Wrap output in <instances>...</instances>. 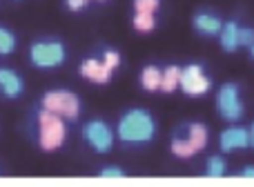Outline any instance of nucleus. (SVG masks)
Here are the masks:
<instances>
[{
	"instance_id": "nucleus-14",
	"label": "nucleus",
	"mask_w": 254,
	"mask_h": 187,
	"mask_svg": "<svg viewBox=\"0 0 254 187\" xmlns=\"http://www.w3.org/2000/svg\"><path fill=\"white\" fill-rule=\"evenodd\" d=\"M140 85L147 92H156L161 87V69L156 65H147L143 69V74H140Z\"/></svg>"
},
{
	"instance_id": "nucleus-2",
	"label": "nucleus",
	"mask_w": 254,
	"mask_h": 187,
	"mask_svg": "<svg viewBox=\"0 0 254 187\" xmlns=\"http://www.w3.org/2000/svg\"><path fill=\"white\" fill-rule=\"evenodd\" d=\"M67 138V127L61 116L40 109L38 114V145L45 152H54L58 149Z\"/></svg>"
},
{
	"instance_id": "nucleus-11",
	"label": "nucleus",
	"mask_w": 254,
	"mask_h": 187,
	"mask_svg": "<svg viewBox=\"0 0 254 187\" xmlns=\"http://www.w3.org/2000/svg\"><path fill=\"white\" fill-rule=\"evenodd\" d=\"M0 89H2V94L7 98H18L22 94V89H25V83L13 69H4L2 67L0 69Z\"/></svg>"
},
{
	"instance_id": "nucleus-17",
	"label": "nucleus",
	"mask_w": 254,
	"mask_h": 187,
	"mask_svg": "<svg viewBox=\"0 0 254 187\" xmlns=\"http://www.w3.org/2000/svg\"><path fill=\"white\" fill-rule=\"evenodd\" d=\"M225 170H228V165H225L223 158H221V156H212L210 161H207L205 174H207V176H214V179H219V176L225 174Z\"/></svg>"
},
{
	"instance_id": "nucleus-25",
	"label": "nucleus",
	"mask_w": 254,
	"mask_h": 187,
	"mask_svg": "<svg viewBox=\"0 0 254 187\" xmlns=\"http://www.w3.org/2000/svg\"><path fill=\"white\" fill-rule=\"evenodd\" d=\"M248 134H250V145L254 147V123H252V127H250V131H248Z\"/></svg>"
},
{
	"instance_id": "nucleus-1",
	"label": "nucleus",
	"mask_w": 254,
	"mask_h": 187,
	"mask_svg": "<svg viewBox=\"0 0 254 187\" xmlns=\"http://www.w3.org/2000/svg\"><path fill=\"white\" fill-rule=\"evenodd\" d=\"M156 134L154 118L145 109H129L119 121V138L123 143H147Z\"/></svg>"
},
{
	"instance_id": "nucleus-22",
	"label": "nucleus",
	"mask_w": 254,
	"mask_h": 187,
	"mask_svg": "<svg viewBox=\"0 0 254 187\" xmlns=\"http://www.w3.org/2000/svg\"><path fill=\"white\" fill-rule=\"evenodd\" d=\"M101 176H105V179H121L123 170H119V167H105V170H101Z\"/></svg>"
},
{
	"instance_id": "nucleus-20",
	"label": "nucleus",
	"mask_w": 254,
	"mask_h": 187,
	"mask_svg": "<svg viewBox=\"0 0 254 187\" xmlns=\"http://www.w3.org/2000/svg\"><path fill=\"white\" fill-rule=\"evenodd\" d=\"M237 40L241 47H252L254 45V29H250V27H239Z\"/></svg>"
},
{
	"instance_id": "nucleus-16",
	"label": "nucleus",
	"mask_w": 254,
	"mask_h": 187,
	"mask_svg": "<svg viewBox=\"0 0 254 187\" xmlns=\"http://www.w3.org/2000/svg\"><path fill=\"white\" fill-rule=\"evenodd\" d=\"M16 49V36L9 29L0 27V56H9Z\"/></svg>"
},
{
	"instance_id": "nucleus-23",
	"label": "nucleus",
	"mask_w": 254,
	"mask_h": 187,
	"mask_svg": "<svg viewBox=\"0 0 254 187\" xmlns=\"http://www.w3.org/2000/svg\"><path fill=\"white\" fill-rule=\"evenodd\" d=\"M87 2L89 0H67V7H69L71 11H78V9H83Z\"/></svg>"
},
{
	"instance_id": "nucleus-12",
	"label": "nucleus",
	"mask_w": 254,
	"mask_h": 187,
	"mask_svg": "<svg viewBox=\"0 0 254 187\" xmlns=\"http://www.w3.org/2000/svg\"><path fill=\"white\" fill-rule=\"evenodd\" d=\"M194 27H196L198 34H205V36H216L221 31V27H223V22L219 20V18L214 16V13H196L194 16Z\"/></svg>"
},
{
	"instance_id": "nucleus-19",
	"label": "nucleus",
	"mask_w": 254,
	"mask_h": 187,
	"mask_svg": "<svg viewBox=\"0 0 254 187\" xmlns=\"http://www.w3.org/2000/svg\"><path fill=\"white\" fill-rule=\"evenodd\" d=\"M161 4V0H134L136 13H154Z\"/></svg>"
},
{
	"instance_id": "nucleus-7",
	"label": "nucleus",
	"mask_w": 254,
	"mask_h": 187,
	"mask_svg": "<svg viewBox=\"0 0 254 187\" xmlns=\"http://www.w3.org/2000/svg\"><path fill=\"white\" fill-rule=\"evenodd\" d=\"M83 136L92 145V149H96L98 154H107L112 149V145H114V131L103 121H89L83 129Z\"/></svg>"
},
{
	"instance_id": "nucleus-6",
	"label": "nucleus",
	"mask_w": 254,
	"mask_h": 187,
	"mask_svg": "<svg viewBox=\"0 0 254 187\" xmlns=\"http://www.w3.org/2000/svg\"><path fill=\"white\" fill-rule=\"evenodd\" d=\"M216 107H219L221 118L234 123L243 116V103L239 98V87L234 83H228L219 89V96H216Z\"/></svg>"
},
{
	"instance_id": "nucleus-5",
	"label": "nucleus",
	"mask_w": 254,
	"mask_h": 187,
	"mask_svg": "<svg viewBox=\"0 0 254 187\" xmlns=\"http://www.w3.org/2000/svg\"><path fill=\"white\" fill-rule=\"evenodd\" d=\"M207 145V127L201 123H192L188 127V138H174L172 140V152L179 158H190L196 152H201Z\"/></svg>"
},
{
	"instance_id": "nucleus-3",
	"label": "nucleus",
	"mask_w": 254,
	"mask_h": 187,
	"mask_svg": "<svg viewBox=\"0 0 254 187\" xmlns=\"http://www.w3.org/2000/svg\"><path fill=\"white\" fill-rule=\"evenodd\" d=\"M65 58V45L58 40H38L29 47V61L38 69H54V67L63 65Z\"/></svg>"
},
{
	"instance_id": "nucleus-9",
	"label": "nucleus",
	"mask_w": 254,
	"mask_h": 187,
	"mask_svg": "<svg viewBox=\"0 0 254 187\" xmlns=\"http://www.w3.org/2000/svg\"><path fill=\"white\" fill-rule=\"evenodd\" d=\"M250 145V134L243 127H228L221 134V149L223 152H232V149H243Z\"/></svg>"
},
{
	"instance_id": "nucleus-10",
	"label": "nucleus",
	"mask_w": 254,
	"mask_h": 187,
	"mask_svg": "<svg viewBox=\"0 0 254 187\" xmlns=\"http://www.w3.org/2000/svg\"><path fill=\"white\" fill-rule=\"evenodd\" d=\"M80 74H83L87 80H92V83H107L112 76V69L103 61L87 58V61L80 65Z\"/></svg>"
},
{
	"instance_id": "nucleus-18",
	"label": "nucleus",
	"mask_w": 254,
	"mask_h": 187,
	"mask_svg": "<svg viewBox=\"0 0 254 187\" xmlns=\"http://www.w3.org/2000/svg\"><path fill=\"white\" fill-rule=\"evenodd\" d=\"M134 27L138 31H152L154 27H156L154 13H136L134 16Z\"/></svg>"
},
{
	"instance_id": "nucleus-13",
	"label": "nucleus",
	"mask_w": 254,
	"mask_h": 187,
	"mask_svg": "<svg viewBox=\"0 0 254 187\" xmlns=\"http://www.w3.org/2000/svg\"><path fill=\"white\" fill-rule=\"evenodd\" d=\"M237 31H239V25H237L234 20L225 22V25L221 27V31H219V36H221V47H223L225 52H234V49L239 47Z\"/></svg>"
},
{
	"instance_id": "nucleus-21",
	"label": "nucleus",
	"mask_w": 254,
	"mask_h": 187,
	"mask_svg": "<svg viewBox=\"0 0 254 187\" xmlns=\"http://www.w3.org/2000/svg\"><path fill=\"white\" fill-rule=\"evenodd\" d=\"M103 62H105V65L110 67L112 71H114L116 67L121 65V56H119L116 52H105V58H103Z\"/></svg>"
},
{
	"instance_id": "nucleus-8",
	"label": "nucleus",
	"mask_w": 254,
	"mask_h": 187,
	"mask_svg": "<svg viewBox=\"0 0 254 187\" xmlns=\"http://www.w3.org/2000/svg\"><path fill=\"white\" fill-rule=\"evenodd\" d=\"M179 87L190 96H203L210 92L212 83L203 69L198 65H188L185 69H181V78H179Z\"/></svg>"
},
{
	"instance_id": "nucleus-15",
	"label": "nucleus",
	"mask_w": 254,
	"mask_h": 187,
	"mask_svg": "<svg viewBox=\"0 0 254 187\" xmlns=\"http://www.w3.org/2000/svg\"><path fill=\"white\" fill-rule=\"evenodd\" d=\"M179 78H181V67H176V65H170L165 71H161V87L158 89H163V92H174L176 87H179Z\"/></svg>"
},
{
	"instance_id": "nucleus-24",
	"label": "nucleus",
	"mask_w": 254,
	"mask_h": 187,
	"mask_svg": "<svg viewBox=\"0 0 254 187\" xmlns=\"http://www.w3.org/2000/svg\"><path fill=\"white\" fill-rule=\"evenodd\" d=\"M241 176H248V179H254V165L246 167V170H241Z\"/></svg>"
},
{
	"instance_id": "nucleus-26",
	"label": "nucleus",
	"mask_w": 254,
	"mask_h": 187,
	"mask_svg": "<svg viewBox=\"0 0 254 187\" xmlns=\"http://www.w3.org/2000/svg\"><path fill=\"white\" fill-rule=\"evenodd\" d=\"M250 52H252V58H254V45H252V47H250Z\"/></svg>"
},
{
	"instance_id": "nucleus-4",
	"label": "nucleus",
	"mask_w": 254,
	"mask_h": 187,
	"mask_svg": "<svg viewBox=\"0 0 254 187\" xmlns=\"http://www.w3.org/2000/svg\"><path fill=\"white\" fill-rule=\"evenodd\" d=\"M43 109L56 114L61 118L67 121H76L80 114V100L74 92H67V89H52L43 96Z\"/></svg>"
}]
</instances>
